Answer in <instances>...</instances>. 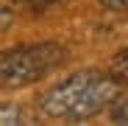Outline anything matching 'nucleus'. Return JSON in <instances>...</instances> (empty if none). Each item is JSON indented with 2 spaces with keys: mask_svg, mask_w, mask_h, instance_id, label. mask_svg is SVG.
Here are the masks:
<instances>
[{
  "mask_svg": "<svg viewBox=\"0 0 128 126\" xmlns=\"http://www.w3.org/2000/svg\"><path fill=\"white\" fill-rule=\"evenodd\" d=\"M112 118L117 123H128V98H120L114 107H112Z\"/></svg>",
  "mask_w": 128,
  "mask_h": 126,
  "instance_id": "4",
  "label": "nucleus"
},
{
  "mask_svg": "<svg viewBox=\"0 0 128 126\" xmlns=\"http://www.w3.org/2000/svg\"><path fill=\"white\" fill-rule=\"evenodd\" d=\"M64 48L53 42H39V45H25L6 51L0 59V76H3L6 87H25V84L48 76L53 67L61 65Z\"/></svg>",
  "mask_w": 128,
  "mask_h": 126,
  "instance_id": "2",
  "label": "nucleus"
},
{
  "mask_svg": "<svg viewBox=\"0 0 128 126\" xmlns=\"http://www.w3.org/2000/svg\"><path fill=\"white\" fill-rule=\"evenodd\" d=\"M17 118H20V115H17V109H11L8 104H6V107H3V115H0V120H3L6 126H11V120L17 123Z\"/></svg>",
  "mask_w": 128,
  "mask_h": 126,
  "instance_id": "5",
  "label": "nucleus"
},
{
  "mask_svg": "<svg viewBox=\"0 0 128 126\" xmlns=\"http://www.w3.org/2000/svg\"><path fill=\"white\" fill-rule=\"evenodd\" d=\"M109 73H112L120 84H128V48H125V51H120V53L112 59Z\"/></svg>",
  "mask_w": 128,
  "mask_h": 126,
  "instance_id": "3",
  "label": "nucleus"
},
{
  "mask_svg": "<svg viewBox=\"0 0 128 126\" xmlns=\"http://www.w3.org/2000/svg\"><path fill=\"white\" fill-rule=\"evenodd\" d=\"M100 3H103L106 9H114V11H120V9H128V0H100Z\"/></svg>",
  "mask_w": 128,
  "mask_h": 126,
  "instance_id": "6",
  "label": "nucleus"
},
{
  "mask_svg": "<svg viewBox=\"0 0 128 126\" xmlns=\"http://www.w3.org/2000/svg\"><path fill=\"white\" fill-rule=\"evenodd\" d=\"M20 3H28V6H48V3H56V0H20Z\"/></svg>",
  "mask_w": 128,
  "mask_h": 126,
  "instance_id": "7",
  "label": "nucleus"
},
{
  "mask_svg": "<svg viewBox=\"0 0 128 126\" xmlns=\"http://www.w3.org/2000/svg\"><path fill=\"white\" fill-rule=\"evenodd\" d=\"M117 95V78L100 76V73H75L70 78L58 81L42 95V109L50 118L64 120H84L98 115L106 104Z\"/></svg>",
  "mask_w": 128,
  "mask_h": 126,
  "instance_id": "1",
  "label": "nucleus"
}]
</instances>
